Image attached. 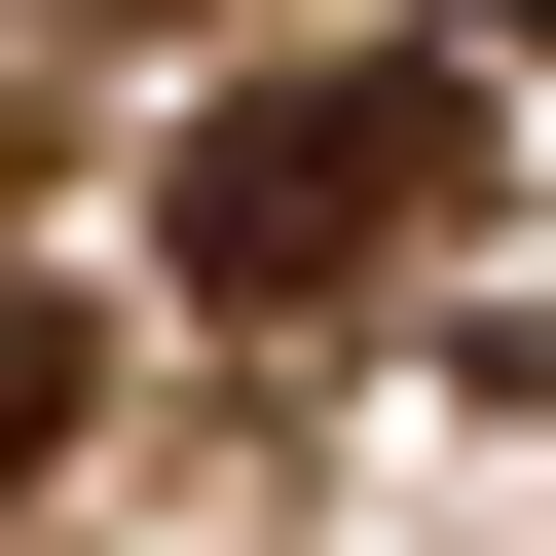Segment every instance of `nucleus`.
<instances>
[{"mask_svg":"<svg viewBox=\"0 0 556 556\" xmlns=\"http://www.w3.org/2000/svg\"><path fill=\"white\" fill-rule=\"evenodd\" d=\"M38 445H75V334H38V298H0V519H38Z\"/></svg>","mask_w":556,"mask_h":556,"instance_id":"nucleus-2","label":"nucleus"},{"mask_svg":"<svg viewBox=\"0 0 556 556\" xmlns=\"http://www.w3.org/2000/svg\"><path fill=\"white\" fill-rule=\"evenodd\" d=\"M445 223V75H223L186 112V298H371Z\"/></svg>","mask_w":556,"mask_h":556,"instance_id":"nucleus-1","label":"nucleus"}]
</instances>
